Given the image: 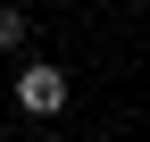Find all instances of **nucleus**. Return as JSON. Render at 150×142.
<instances>
[{
	"label": "nucleus",
	"instance_id": "nucleus-1",
	"mask_svg": "<svg viewBox=\"0 0 150 142\" xmlns=\"http://www.w3.org/2000/svg\"><path fill=\"white\" fill-rule=\"evenodd\" d=\"M17 109H25V117H59V109H67V75H59L50 59H33L25 75H17Z\"/></svg>",
	"mask_w": 150,
	"mask_h": 142
},
{
	"label": "nucleus",
	"instance_id": "nucleus-2",
	"mask_svg": "<svg viewBox=\"0 0 150 142\" xmlns=\"http://www.w3.org/2000/svg\"><path fill=\"white\" fill-rule=\"evenodd\" d=\"M33 42V17L25 9H0V50H25Z\"/></svg>",
	"mask_w": 150,
	"mask_h": 142
}]
</instances>
